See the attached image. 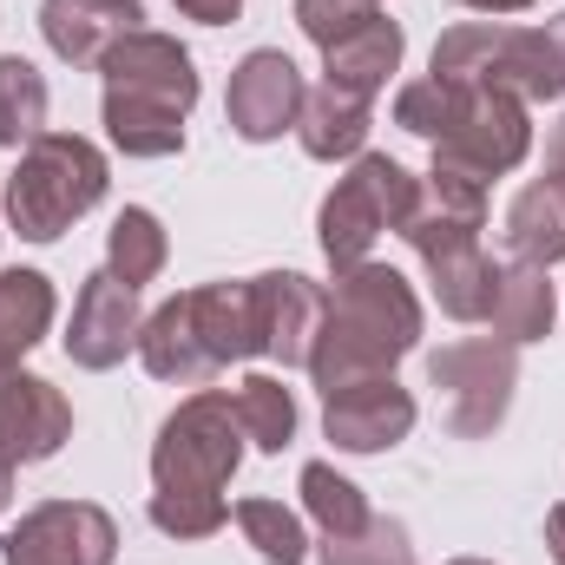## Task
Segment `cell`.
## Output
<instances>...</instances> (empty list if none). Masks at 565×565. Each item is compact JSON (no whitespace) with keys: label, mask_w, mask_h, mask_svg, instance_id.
Listing matches in <instances>:
<instances>
[{"label":"cell","mask_w":565,"mask_h":565,"mask_svg":"<svg viewBox=\"0 0 565 565\" xmlns=\"http://www.w3.org/2000/svg\"><path fill=\"white\" fill-rule=\"evenodd\" d=\"M422 349V296L395 264H349L329 282V309L309 349V382L322 395L395 375V362H408Z\"/></svg>","instance_id":"1"},{"label":"cell","mask_w":565,"mask_h":565,"mask_svg":"<svg viewBox=\"0 0 565 565\" xmlns=\"http://www.w3.org/2000/svg\"><path fill=\"white\" fill-rule=\"evenodd\" d=\"M106 184H113V164H106V151L93 139H79V132H40L13 158L7 224L26 244H60L86 211L106 204Z\"/></svg>","instance_id":"2"},{"label":"cell","mask_w":565,"mask_h":565,"mask_svg":"<svg viewBox=\"0 0 565 565\" xmlns=\"http://www.w3.org/2000/svg\"><path fill=\"white\" fill-rule=\"evenodd\" d=\"M434 79L447 86H487L520 106H553L565 99V60L546 40V26H507V20H460L434 40L427 60Z\"/></svg>","instance_id":"3"},{"label":"cell","mask_w":565,"mask_h":565,"mask_svg":"<svg viewBox=\"0 0 565 565\" xmlns=\"http://www.w3.org/2000/svg\"><path fill=\"white\" fill-rule=\"evenodd\" d=\"M415 191H422V178H415L402 158H388V151L349 158V171L335 178V191H329L322 211H316V244H322L329 270L369 264V250H375L388 231L408 224Z\"/></svg>","instance_id":"4"},{"label":"cell","mask_w":565,"mask_h":565,"mask_svg":"<svg viewBox=\"0 0 565 565\" xmlns=\"http://www.w3.org/2000/svg\"><path fill=\"white\" fill-rule=\"evenodd\" d=\"M237 467H244V427L231 408V388H191L158 422V440H151V487L158 493L224 500Z\"/></svg>","instance_id":"5"},{"label":"cell","mask_w":565,"mask_h":565,"mask_svg":"<svg viewBox=\"0 0 565 565\" xmlns=\"http://www.w3.org/2000/svg\"><path fill=\"white\" fill-rule=\"evenodd\" d=\"M427 382L440 388L447 408V434L460 440H487L493 427L507 422L513 388H520V349L500 335H460L447 349L427 355Z\"/></svg>","instance_id":"6"},{"label":"cell","mask_w":565,"mask_h":565,"mask_svg":"<svg viewBox=\"0 0 565 565\" xmlns=\"http://www.w3.org/2000/svg\"><path fill=\"white\" fill-rule=\"evenodd\" d=\"M533 151V119L520 99L507 93H487V86H454V119L447 132L434 139V158L454 164V171H473V178H507L520 171Z\"/></svg>","instance_id":"7"},{"label":"cell","mask_w":565,"mask_h":565,"mask_svg":"<svg viewBox=\"0 0 565 565\" xmlns=\"http://www.w3.org/2000/svg\"><path fill=\"white\" fill-rule=\"evenodd\" d=\"M113 559H119V520L93 500H40L0 540V565H113Z\"/></svg>","instance_id":"8"},{"label":"cell","mask_w":565,"mask_h":565,"mask_svg":"<svg viewBox=\"0 0 565 565\" xmlns=\"http://www.w3.org/2000/svg\"><path fill=\"white\" fill-rule=\"evenodd\" d=\"M302 99H309V86H302L296 60H289L282 46H257V53H244V60L231 66L224 119H231V132L244 145H270V139H282V132H296Z\"/></svg>","instance_id":"9"},{"label":"cell","mask_w":565,"mask_h":565,"mask_svg":"<svg viewBox=\"0 0 565 565\" xmlns=\"http://www.w3.org/2000/svg\"><path fill=\"white\" fill-rule=\"evenodd\" d=\"M139 329H145L139 289H126L113 270H93V277L79 282V296H73V322H66L60 342H66L73 369L106 375V369H119L139 349Z\"/></svg>","instance_id":"10"},{"label":"cell","mask_w":565,"mask_h":565,"mask_svg":"<svg viewBox=\"0 0 565 565\" xmlns=\"http://www.w3.org/2000/svg\"><path fill=\"white\" fill-rule=\"evenodd\" d=\"M99 73H106V93H132V99L171 106V113H184V119H191V106H198V93H204L191 46H184L178 33H158V26L126 33V40L99 60Z\"/></svg>","instance_id":"11"},{"label":"cell","mask_w":565,"mask_h":565,"mask_svg":"<svg viewBox=\"0 0 565 565\" xmlns=\"http://www.w3.org/2000/svg\"><path fill=\"white\" fill-rule=\"evenodd\" d=\"M415 415L422 408L395 375L322 395V434L335 440V454H388V447H402L415 434Z\"/></svg>","instance_id":"12"},{"label":"cell","mask_w":565,"mask_h":565,"mask_svg":"<svg viewBox=\"0 0 565 565\" xmlns=\"http://www.w3.org/2000/svg\"><path fill=\"white\" fill-rule=\"evenodd\" d=\"M480 231H487V178L454 171V164L434 158L422 191H415V211L402 224L408 250L434 257V250H454V244H480Z\"/></svg>","instance_id":"13"},{"label":"cell","mask_w":565,"mask_h":565,"mask_svg":"<svg viewBox=\"0 0 565 565\" xmlns=\"http://www.w3.org/2000/svg\"><path fill=\"white\" fill-rule=\"evenodd\" d=\"M66 440H73V402L46 375L7 369L0 375V454L13 467H33V460H53Z\"/></svg>","instance_id":"14"},{"label":"cell","mask_w":565,"mask_h":565,"mask_svg":"<svg viewBox=\"0 0 565 565\" xmlns=\"http://www.w3.org/2000/svg\"><path fill=\"white\" fill-rule=\"evenodd\" d=\"M257 282V335H264V355L282 369H309V349H316V329H322V309H329V289L302 270H264Z\"/></svg>","instance_id":"15"},{"label":"cell","mask_w":565,"mask_h":565,"mask_svg":"<svg viewBox=\"0 0 565 565\" xmlns=\"http://www.w3.org/2000/svg\"><path fill=\"white\" fill-rule=\"evenodd\" d=\"M139 26V0H40V33H46L53 60H66V66H99Z\"/></svg>","instance_id":"16"},{"label":"cell","mask_w":565,"mask_h":565,"mask_svg":"<svg viewBox=\"0 0 565 565\" xmlns=\"http://www.w3.org/2000/svg\"><path fill=\"white\" fill-rule=\"evenodd\" d=\"M184 296H191V329H198L211 369H231V362L264 355V335H257V282H198Z\"/></svg>","instance_id":"17"},{"label":"cell","mask_w":565,"mask_h":565,"mask_svg":"<svg viewBox=\"0 0 565 565\" xmlns=\"http://www.w3.org/2000/svg\"><path fill=\"white\" fill-rule=\"evenodd\" d=\"M402 53H408V33H402L388 13H375L369 26H355L349 40H335V46L322 53V79H329V86H342V93L382 99V93H388V79L402 73Z\"/></svg>","instance_id":"18"},{"label":"cell","mask_w":565,"mask_h":565,"mask_svg":"<svg viewBox=\"0 0 565 565\" xmlns=\"http://www.w3.org/2000/svg\"><path fill=\"white\" fill-rule=\"evenodd\" d=\"M139 362H145V375L178 382V388H204V382L217 375L211 355H204V342H198V329H191V296H171V302H158V309L145 316Z\"/></svg>","instance_id":"19"},{"label":"cell","mask_w":565,"mask_h":565,"mask_svg":"<svg viewBox=\"0 0 565 565\" xmlns=\"http://www.w3.org/2000/svg\"><path fill=\"white\" fill-rule=\"evenodd\" d=\"M369 126H375V99L342 93V86H329V79H322V86L302 99L296 139H302L309 158L335 164V158H362V151H369Z\"/></svg>","instance_id":"20"},{"label":"cell","mask_w":565,"mask_h":565,"mask_svg":"<svg viewBox=\"0 0 565 565\" xmlns=\"http://www.w3.org/2000/svg\"><path fill=\"white\" fill-rule=\"evenodd\" d=\"M553 316H559V296H553V277H546L540 264H500L493 309H487V322H493L500 342L526 349V342L553 335Z\"/></svg>","instance_id":"21"},{"label":"cell","mask_w":565,"mask_h":565,"mask_svg":"<svg viewBox=\"0 0 565 565\" xmlns=\"http://www.w3.org/2000/svg\"><path fill=\"white\" fill-rule=\"evenodd\" d=\"M507 257L513 264H565V184L533 178L513 204H507Z\"/></svg>","instance_id":"22"},{"label":"cell","mask_w":565,"mask_h":565,"mask_svg":"<svg viewBox=\"0 0 565 565\" xmlns=\"http://www.w3.org/2000/svg\"><path fill=\"white\" fill-rule=\"evenodd\" d=\"M422 270H427V282H434L440 316H454V322H487V309H493V282H500V264L487 257V244L434 250V257H422Z\"/></svg>","instance_id":"23"},{"label":"cell","mask_w":565,"mask_h":565,"mask_svg":"<svg viewBox=\"0 0 565 565\" xmlns=\"http://www.w3.org/2000/svg\"><path fill=\"white\" fill-rule=\"evenodd\" d=\"M53 316H60V296L40 270H0V375L46 342Z\"/></svg>","instance_id":"24"},{"label":"cell","mask_w":565,"mask_h":565,"mask_svg":"<svg viewBox=\"0 0 565 565\" xmlns=\"http://www.w3.org/2000/svg\"><path fill=\"white\" fill-rule=\"evenodd\" d=\"M99 126H106V139L119 145L126 158H178L184 151V113L132 99V93H106Z\"/></svg>","instance_id":"25"},{"label":"cell","mask_w":565,"mask_h":565,"mask_svg":"<svg viewBox=\"0 0 565 565\" xmlns=\"http://www.w3.org/2000/svg\"><path fill=\"white\" fill-rule=\"evenodd\" d=\"M46 106H53L46 73L33 60H20V53H0V145L26 151L46 132Z\"/></svg>","instance_id":"26"},{"label":"cell","mask_w":565,"mask_h":565,"mask_svg":"<svg viewBox=\"0 0 565 565\" xmlns=\"http://www.w3.org/2000/svg\"><path fill=\"white\" fill-rule=\"evenodd\" d=\"M164 257H171L164 224H158L145 204H126V211L113 217V231H106V270L126 282V289H145V282L164 270Z\"/></svg>","instance_id":"27"},{"label":"cell","mask_w":565,"mask_h":565,"mask_svg":"<svg viewBox=\"0 0 565 565\" xmlns=\"http://www.w3.org/2000/svg\"><path fill=\"white\" fill-rule=\"evenodd\" d=\"M296 487H302V513L316 520V533H322V540H349V533H362V526L375 520L369 493H362L355 480H342L329 460H309Z\"/></svg>","instance_id":"28"},{"label":"cell","mask_w":565,"mask_h":565,"mask_svg":"<svg viewBox=\"0 0 565 565\" xmlns=\"http://www.w3.org/2000/svg\"><path fill=\"white\" fill-rule=\"evenodd\" d=\"M231 408H237V427H244V440L257 454H282L296 440V395L277 375H244L231 388Z\"/></svg>","instance_id":"29"},{"label":"cell","mask_w":565,"mask_h":565,"mask_svg":"<svg viewBox=\"0 0 565 565\" xmlns=\"http://www.w3.org/2000/svg\"><path fill=\"white\" fill-rule=\"evenodd\" d=\"M231 520L244 526V540L257 546L264 565H302L309 559V533H302V520H296L282 500H237Z\"/></svg>","instance_id":"30"},{"label":"cell","mask_w":565,"mask_h":565,"mask_svg":"<svg viewBox=\"0 0 565 565\" xmlns=\"http://www.w3.org/2000/svg\"><path fill=\"white\" fill-rule=\"evenodd\" d=\"M316 559L322 565H422L408 526H402V520H382V513H375L362 533H349V540H322Z\"/></svg>","instance_id":"31"},{"label":"cell","mask_w":565,"mask_h":565,"mask_svg":"<svg viewBox=\"0 0 565 565\" xmlns=\"http://www.w3.org/2000/svg\"><path fill=\"white\" fill-rule=\"evenodd\" d=\"M151 526L164 533V540H211V533H224V520H231V500H204V493H151Z\"/></svg>","instance_id":"32"},{"label":"cell","mask_w":565,"mask_h":565,"mask_svg":"<svg viewBox=\"0 0 565 565\" xmlns=\"http://www.w3.org/2000/svg\"><path fill=\"white\" fill-rule=\"evenodd\" d=\"M447 119H454V86H447V79L427 73V79H408V86L395 93V126H402V132H415V139L434 145L447 132Z\"/></svg>","instance_id":"33"},{"label":"cell","mask_w":565,"mask_h":565,"mask_svg":"<svg viewBox=\"0 0 565 565\" xmlns=\"http://www.w3.org/2000/svg\"><path fill=\"white\" fill-rule=\"evenodd\" d=\"M382 13V0H296V26L309 33L316 53H329L335 40H349L355 26H369Z\"/></svg>","instance_id":"34"},{"label":"cell","mask_w":565,"mask_h":565,"mask_svg":"<svg viewBox=\"0 0 565 565\" xmlns=\"http://www.w3.org/2000/svg\"><path fill=\"white\" fill-rule=\"evenodd\" d=\"M184 20H204V26H231L244 13V0H171Z\"/></svg>","instance_id":"35"},{"label":"cell","mask_w":565,"mask_h":565,"mask_svg":"<svg viewBox=\"0 0 565 565\" xmlns=\"http://www.w3.org/2000/svg\"><path fill=\"white\" fill-rule=\"evenodd\" d=\"M540 178H553V184H565V119L546 132V171Z\"/></svg>","instance_id":"36"},{"label":"cell","mask_w":565,"mask_h":565,"mask_svg":"<svg viewBox=\"0 0 565 565\" xmlns=\"http://www.w3.org/2000/svg\"><path fill=\"white\" fill-rule=\"evenodd\" d=\"M546 546H553V565H565V507L546 513Z\"/></svg>","instance_id":"37"},{"label":"cell","mask_w":565,"mask_h":565,"mask_svg":"<svg viewBox=\"0 0 565 565\" xmlns=\"http://www.w3.org/2000/svg\"><path fill=\"white\" fill-rule=\"evenodd\" d=\"M454 7H473V13H487V20H493V13H526L533 0H454Z\"/></svg>","instance_id":"38"},{"label":"cell","mask_w":565,"mask_h":565,"mask_svg":"<svg viewBox=\"0 0 565 565\" xmlns=\"http://www.w3.org/2000/svg\"><path fill=\"white\" fill-rule=\"evenodd\" d=\"M7 507H13V460L0 454V513H7Z\"/></svg>","instance_id":"39"},{"label":"cell","mask_w":565,"mask_h":565,"mask_svg":"<svg viewBox=\"0 0 565 565\" xmlns=\"http://www.w3.org/2000/svg\"><path fill=\"white\" fill-rule=\"evenodd\" d=\"M546 40L559 46V60H565V13H553V20H546Z\"/></svg>","instance_id":"40"},{"label":"cell","mask_w":565,"mask_h":565,"mask_svg":"<svg viewBox=\"0 0 565 565\" xmlns=\"http://www.w3.org/2000/svg\"><path fill=\"white\" fill-rule=\"evenodd\" d=\"M454 565H493V559H454Z\"/></svg>","instance_id":"41"}]
</instances>
